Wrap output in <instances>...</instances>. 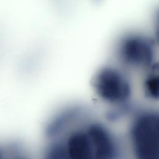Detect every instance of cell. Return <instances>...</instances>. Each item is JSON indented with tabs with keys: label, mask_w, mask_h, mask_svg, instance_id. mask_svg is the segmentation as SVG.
Returning a JSON list of instances; mask_svg holds the SVG:
<instances>
[{
	"label": "cell",
	"mask_w": 159,
	"mask_h": 159,
	"mask_svg": "<svg viewBox=\"0 0 159 159\" xmlns=\"http://www.w3.org/2000/svg\"><path fill=\"white\" fill-rule=\"evenodd\" d=\"M84 108L78 105H71L61 109L48 120L45 127V136L55 139L86 119Z\"/></svg>",
	"instance_id": "5b68a950"
},
{
	"label": "cell",
	"mask_w": 159,
	"mask_h": 159,
	"mask_svg": "<svg viewBox=\"0 0 159 159\" xmlns=\"http://www.w3.org/2000/svg\"><path fill=\"white\" fill-rule=\"evenodd\" d=\"M94 159H117L122 154V144L116 135L104 124L96 120L86 122Z\"/></svg>",
	"instance_id": "277c9868"
},
{
	"label": "cell",
	"mask_w": 159,
	"mask_h": 159,
	"mask_svg": "<svg viewBox=\"0 0 159 159\" xmlns=\"http://www.w3.org/2000/svg\"><path fill=\"white\" fill-rule=\"evenodd\" d=\"M157 47L153 35L130 32L117 40L114 55L120 65L125 68L146 73L157 62Z\"/></svg>",
	"instance_id": "7a4b0ae2"
},
{
	"label": "cell",
	"mask_w": 159,
	"mask_h": 159,
	"mask_svg": "<svg viewBox=\"0 0 159 159\" xmlns=\"http://www.w3.org/2000/svg\"><path fill=\"white\" fill-rule=\"evenodd\" d=\"M153 37L159 47V7L156 9L154 13Z\"/></svg>",
	"instance_id": "52a82bcc"
},
{
	"label": "cell",
	"mask_w": 159,
	"mask_h": 159,
	"mask_svg": "<svg viewBox=\"0 0 159 159\" xmlns=\"http://www.w3.org/2000/svg\"><path fill=\"white\" fill-rule=\"evenodd\" d=\"M94 93L111 106L130 104L132 86L127 75L119 67L105 65L100 68L92 80Z\"/></svg>",
	"instance_id": "3957f363"
},
{
	"label": "cell",
	"mask_w": 159,
	"mask_h": 159,
	"mask_svg": "<svg viewBox=\"0 0 159 159\" xmlns=\"http://www.w3.org/2000/svg\"><path fill=\"white\" fill-rule=\"evenodd\" d=\"M127 137L135 158L159 159V108L134 110L131 115Z\"/></svg>",
	"instance_id": "6da1fadb"
},
{
	"label": "cell",
	"mask_w": 159,
	"mask_h": 159,
	"mask_svg": "<svg viewBox=\"0 0 159 159\" xmlns=\"http://www.w3.org/2000/svg\"><path fill=\"white\" fill-rule=\"evenodd\" d=\"M142 91L145 98L150 101H159V63L145 73Z\"/></svg>",
	"instance_id": "8992f818"
}]
</instances>
